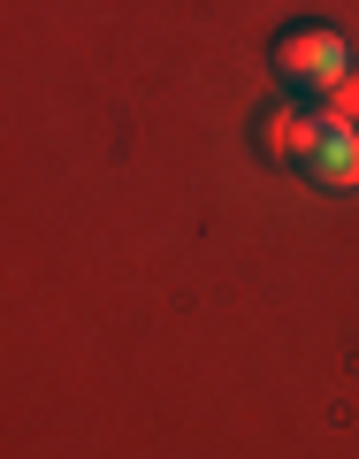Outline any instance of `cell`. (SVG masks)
I'll list each match as a JSON object with an SVG mask.
<instances>
[{"label":"cell","instance_id":"cell-3","mask_svg":"<svg viewBox=\"0 0 359 459\" xmlns=\"http://www.w3.org/2000/svg\"><path fill=\"white\" fill-rule=\"evenodd\" d=\"M306 177L321 184V192H359V131L321 123V146L306 153Z\"/></svg>","mask_w":359,"mask_h":459},{"label":"cell","instance_id":"cell-4","mask_svg":"<svg viewBox=\"0 0 359 459\" xmlns=\"http://www.w3.org/2000/svg\"><path fill=\"white\" fill-rule=\"evenodd\" d=\"M321 123H344V131H359V69L352 77H337L321 92Z\"/></svg>","mask_w":359,"mask_h":459},{"label":"cell","instance_id":"cell-2","mask_svg":"<svg viewBox=\"0 0 359 459\" xmlns=\"http://www.w3.org/2000/svg\"><path fill=\"white\" fill-rule=\"evenodd\" d=\"M252 146L268 153L276 169H306V153L321 146V115H298V108H268L261 131H252Z\"/></svg>","mask_w":359,"mask_h":459},{"label":"cell","instance_id":"cell-1","mask_svg":"<svg viewBox=\"0 0 359 459\" xmlns=\"http://www.w3.org/2000/svg\"><path fill=\"white\" fill-rule=\"evenodd\" d=\"M276 77L291 92H329L337 77H352V47H344L337 23H291L276 39Z\"/></svg>","mask_w":359,"mask_h":459}]
</instances>
